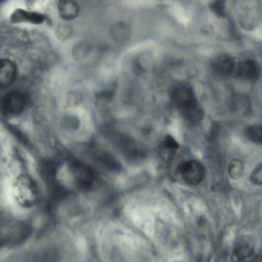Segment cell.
Listing matches in <instances>:
<instances>
[{
  "label": "cell",
  "mask_w": 262,
  "mask_h": 262,
  "mask_svg": "<svg viewBox=\"0 0 262 262\" xmlns=\"http://www.w3.org/2000/svg\"><path fill=\"white\" fill-rule=\"evenodd\" d=\"M174 103L181 114L187 121L197 123L202 120L203 112L192 90L180 85L172 93Z\"/></svg>",
  "instance_id": "6da1fadb"
},
{
  "label": "cell",
  "mask_w": 262,
  "mask_h": 262,
  "mask_svg": "<svg viewBox=\"0 0 262 262\" xmlns=\"http://www.w3.org/2000/svg\"><path fill=\"white\" fill-rule=\"evenodd\" d=\"M13 192L17 203L26 208L32 207L36 203L39 195L35 180L27 173L17 177L13 185Z\"/></svg>",
  "instance_id": "7a4b0ae2"
},
{
  "label": "cell",
  "mask_w": 262,
  "mask_h": 262,
  "mask_svg": "<svg viewBox=\"0 0 262 262\" xmlns=\"http://www.w3.org/2000/svg\"><path fill=\"white\" fill-rule=\"evenodd\" d=\"M28 102V96L24 92H9L0 98V112L5 116L17 115L25 110Z\"/></svg>",
  "instance_id": "3957f363"
},
{
  "label": "cell",
  "mask_w": 262,
  "mask_h": 262,
  "mask_svg": "<svg viewBox=\"0 0 262 262\" xmlns=\"http://www.w3.org/2000/svg\"><path fill=\"white\" fill-rule=\"evenodd\" d=\"M178 169L184 181L191 185L199 184L204 178L203 166L200 162L194 160L182 162Z\"/></svg>",
  "instance_id": "277c9868"
},
{
  "label": "cell",
  "mask_w": 262,
  "mask_h": 262,
  "mask_svg": "<svg viewBox=\"0 0 262 262\" xmlns=\"http://www.w3.org/2000/svg\"><path fill=\"white\" fill-rule=\"evenodd\" d=\"M254 253L253 239L247 236H242L235 242L231 254V259L234 261H243L252 257Z\"/></svg>",
  "instance_id": "5b68a950"
},
{
  "label": "cell",
  "mask_w": 262,
  "mask_h": 262,
  "mask_svg": "<svg viewBox=\"0 0 262 262\" xmlns=\"http://www.w3.org/2000/svg\"><path fill=\"white\" fill-rule=\"evenodd\" d=\"M260 72L258 63L254 60L248 59L236 62L232 75L242 79L256 80L259 76Z\"/></svg>",
  "instance_id": "8992f818"
},
{
  "label": "cell",
  "mask_w": 262,
  "mask_h": 262,
  "mask_svg": "<svg viewBox=\"0 0 262 262\" xmlns=\"http://www.w3.org/2000/svg\"><path fill=\"white\" fill-rule=\"evenodd\" d=\"M45 16L39 12L27 11L21 9H16L10 16L12 23H29L35 25L42 24Z\"/></svg>",
  "instance_id": "52a82bcc"
},
{
  "label": "cell",
  "mask_w": 262,
  "mask_h": 262,
  "mask_svg": "<svg viewBox=\"0 0 262 262\" xmlns=\"http://www.w3.org/2000/svg\"><path fill=\"white\" fill-rule=\"evenodd\" d=\"M236 62L230 55L222 54L214 57L212 62L213 69L218 73L224 75H232Z\"/></svg>",
  "instance_id": "ba28073f"
},
{
  "label": "cell",
  "mask_w": 262,
  "mask_h": 262,
  "mask_svg": "<svg viewBox=\"0 0 262 262\" xmlns=\"http://www.w3.org/2000/svg\"><path fill=\"white\" fill-rule=\"evenodd\" d=\"M16 68L15 63L8 59L0 60V88L10 85L15 79Z\"/></svg>",
  "instance_id": "9c48e42d"
},
{
  "label": "cell",
  "mask_w": 262,
  "mask_h": 262,
  "mask_svg": "<svg viewBox=\"0 0 262 262\" xmlns=\"http://www.w3.org/2000/svg\"><path fill=\"white\" fill-rule=\"evenodd\" d=\"M58 10L63 19L72 20L78 15L79 7L76 0H59Z\"/></svg>",
  "instance_id": "30bf717a"
},
{
  "label": "cell",
  "mask_w": 262,
  "mask_h": 262,
  "mask_svg": "<svg viewBox=\"0 0 262 262\" xmlns=\"http://www.w3.org/2000/svg\"><path fill=\"white\" fill-rule=\"evenodd\" d=\"M179 148L177 141L171 136L166 135L160 145V155L166 164L172 160Z\"/></svg>",
  "instance_id": "8fae6325"
},
{
  "label": "cell",
  "mask_w": 262,
  "mask_h": 262,
  "mask_svg": "<svg viewBox=\"0 0 262 262\" xmlns=\"http://www.w3.org/2000/svg\"><path fill=\"white\" fill-rule=\"evenodd\" d=\"M74 168L76 179L79 185L82 187H89L94 181L93 171L87 166L79 164H76Z\"/></svg>",
  "instance_id": "7c38bea8"
},
{
  "label": "cell",
  "mask_w": 262,
  "mask_h": 262,
  "mask_svg": "<svg viewBox=\"0 0 262 262\" xmlns=\"http://www.w3.org/2000/svg\"><path fill=\"white\" fill-rule=\"evenodd\" d=\"M244 169L243 162L237 159L232 160L228 167V172L230 177L233 180L239 179L243 174Z\"/></svg>",
  "instance_id": "4fadbf2b"
},
{
  "label": "cell",
  "mask_w": 262,
  "mask_h": 262,
  "mask_svg": "<svg viewBox=\"0 0 262 262\" xmlns=\"http://www.w3.org/2000/svg\"><path fill=\"white\" fill-rule=\"evenodd\" d=\"M246 136L251 141L261 144L262 140V128L261 126L258 125H252L249 126L246 129Z\"/></svg>",
  "instance_id": "5bb4252c"
},
{
  "label": "cell",
  "mask_w": 262,
  "mask_h": 262,
  "mask_svg": "<svg viewBox=\"0 0 262 262\" xmlns=\"http://www.w3.org/2000/svg\"><path fill=\"white\" fill-rule=\"evenodd\" d=\"M111 34L113 37L116 40H124L128 36L129 28L125 23H119L113 26Z\"/></svg>",
  "instance_id": "9a60e30c"
},
{
  "label": "cell",
  "mask_w": 262,
  "mask_h": 262,
  "mask_svg": "<svg viewBox=\"0 0 262 262\" xmlns=\"http://www.w3.org/2000/svg\"><path fill=\"white\" fill-rule=\"evenodd\" d=\"M210 9L217 16L225 17L226 16L225 6L223 0H215L210 6Z\"/></svg>",
  "instance_id": "2e32d148"
},
{
  "label": "cell",
  "mask_w": 262,
  "mask_h": 262,
  "mask_svg": "<svg viewBox=\"0 0 262 262\" xmlns=\"http://www.w3.org/2000/svg\"><path fill=\"white\" fill-rule=\"evenodd\" d=\"M250 180L251 183L256 185H261L262 184V167L260 163L253 170Z\"/></svg>",
  "instance_id": "e0dca14e"
},
{
  "label": "cell",
  "mask_w": 262,
  "mask_h": 262,
  "mask_svg": "<svg viewBox=\"0 0 262 262\" xmlns=\"http://www.w3.org/2000/svg\"><path fill=\"white\" fill-rule=\"evenodd\" d=\"M220 130V126L219 124L217 123H214L213 124L212 128L211 129V131L210 132V135L209 139L210 140H213L214 139L216 136H217V135L219 134Z\"/></svg>",
  "instance_id": "ac0fdd59"
}]
</instances>
